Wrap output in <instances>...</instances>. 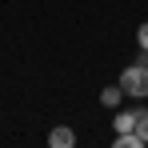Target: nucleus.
<instances>
[{"label": "nucleus", "instance_id": "1", "mask_svg": "<svg viewBox=\"0 0 148 148\" xmlns=\"http://www.w3.org/2000/svg\"><path fill=\"white\" fill-rule=\"evenodd\" d=\"M120 88H124V96H132V100H144L148 96V64L144 60L128 64V68L120 72Z\"/></svg>", "mask_w": 148, "mask_h": 148}, {"label": "nucleus", "instance_id": "2", "mask_svg": "<svg viewBox=\"0 0 148 148\" xmlns=\"http://www.w3.org/2000/svg\"><path fill=\"white\" fill-rule=\"evenodd\" d=\"M112 132H136V108H124L112 116Z\"/></svg>", "mask_w": 148, "mask_h": 148}, {"label": "nucleus", "instance_id": "3", "mask_svg": "<svg viewBox=\"0 0 148 148\" xmlns=\"http://www.w3.org/2000/svg\"><path fill=\"white\" fill-rule=\"evenodd\" d=\"M48 144H52V148H72V144H76V132L60 124V128H52V132H48Z\"/></svg>", "mask_w": 148, "mask_h": 148}, {"label": "nucleus", "instance_id": "4", "mask_svg": "<svg viewBox=\"0 0 148 148\" xmlns=\"http://www.w3.org/2000/svg\"><path fill=\"white\" fill-rule=\"evenodd\" d=\"M120 100H124V88H120V80H116V84H108V88L100 92V104H104V108H120Z\"/></svg>", "mask_w": 148, "mask_h": 148}, {"label": "nucleus", "instance_id": "5", "mask_svg": "<svg viewBox=\"0 0 148 148\" xmlns=\"http://www.w3.org/2000/svg\"><path fill=\"white\" fill-rule=\"evenodd\" d=\"M112 148H144V140H140L136 132H116V140H112Z\"/></svg>", "mask_w": 148, "mask_h": 148}, {"label": "nucleus", "instance_id": "6", "mask_svg": "<svg viewBox=\"0 0 148 148\" xmlns=\"http://www.w3.org/2000/svg\"><path fill=\"white\" fill-rule=\"evenodd\" d=\"M136 136L148 144V108H136Z\"/></svg>", "mask_w": 148, "mask_h": 148}, {"label": "nucleus", "instance_id": "7", "mask_svg": "<svg viewBox=\"0 0 148 148\" xmlns=\"http://www.w3.org/2000/svg\"><path fill=\"white\" fill-rule=\"evenodd\" d=\"M136 44H140V48H148V24L136 28Z\"/></svg>", "mask_w": 148, "mask_h": 148}]
</instances>
